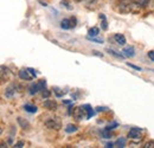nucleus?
I'll use <instances>...</instances> for the list:
<instances>
[{
	"label": "nucleus",
	"mask_w": 154,
	"mask_h": 148,
	"mask_svg": "<svg viewBox=\"0 0 154 148\" xmlns=\"http://www.w3.org/2000/svg\"><path fill=\"white\" fill-rule=\"evenodd\" d=\"M38 85H39V88H40V90H43V89L45 88V85H46V82H45L44 79H42V81L38 82Z\"/></svg>",
	"instance_id": "aec40b11"
},
{
	"label": "nucleus",
	"mask_w": 154,
	"mask_h": 148,
	"mask_svg": "<svg viewBox=\"0 0 154 148\" xmlns=\"http://www.w3.org/2000/svg\"><path fill=\"white\" fill-rule=\"evenodd\" d=\"M21 146H24V142L23 141H19L18 143H16V147H21Z\"/></svg>",
	"instance_id": "7c9ffc66"
},
{
	"label": "nucleus",
	"mask_w": 154,
	"mask_h": 148,
	"mask_svg": "<svg viewBox=\"0 0 154 148\" xmlns=\"http://www.w3.org/2000/svg\"><path fill=\"white\" fill-rule=\"evenodd\" d=\"M24 110L27 111V113H31V114H35V113H37V107L33 106V104H25Z\"/></svg>",
	"instance_id": "f8f14e48"
},
{
	"label": "nucleus",
	"mask_w": 154,
	"mask_h": 148,
	"mask_svg": "<svg viewBox=\"0 0 154 148\" xmlns=\"http://www.w3.org/2000/svg\"><path fill=\"white\" fill-rule=\"evenodd\" d=\"M16 93V87L14 85H10V87H7L6 88V90H5V96L6 97H12L13 95Z\"/></svg>",
	"instance_id": "1a4fd4ad"
},
{
	"label": "nucleus",
	"mask_w": 154,
	"mask_h": 148,
	"mask_svg": "<svg viewBox=\"0 0 154 148\" xmlns=\"http://www.w3.org/2000/svg\"><path fill=\"white\" fill-rule=\"evenodd\" d=\"M60 4H62V5H64L68 10H71V8H72L71 6H69V5H68V1H66V0H62V2H60Z\"/></svg>",
	"instance_id": "bb28decb"
},
{
	"label": "nucleus",
	"mask_w": 154,
	"mask_h": 148,
	"mask_svg": "<svg viewBox=\"0 0 154 148\" xmlns=\"http://www.w3.org/2000/svg\"><path fill=\"white\" fill-rule=\"evenodd\" d=\"M100 19L102 20V23H101V24H102V29H103V30H107V29H108V24H107V19H106V16L101 13V14H100Z\"/></svg>",
	"instance_id": "2eb2a0df"
},
{
	"label": "nucleus",
	"mask_w": 154,
	"mask_h": 148,
	"mask_svg": "<svg viewBox=\"0 0 154 148\" xmlns=\"http://www.w3.org/2000/svg\"><path fill=\"white\" fill-rule=\"evenodd\" d=\"M44 107L46 108V109H50V110H55V109H57V103L54 101V100H46L45 102H44Z\"/></svg>",
	"instance_id": "39448f33"
},
{
	"label": "nucleus",
	"mask_w": 154,
	"mask_h": 148,
	"mask_svg": "<svg viewBox=\"0 0 154 148\" xmlns=\"http://www.w3.org/2000/svg\"><path fill=\"white\" fill-rule=\"evenodd\" d=\"M45 126L49 128V129H59L60 128V122L58 121L56 117H50L45 121Z\"/></svg>",
	"instance_id": "f03ea898"
},
{
	"label": "nucleus",
	"mask_w": 154,
	"mask_h": 148,
	"mask_svg": "<svg viewBox=\"0 0 154 148\" xmlns=\"http://www.w3.org/2000/svg\"><path fill=\"white\" fill-rule=\"evenodd\" d=\"M49 96H50V91H49L48 89H45V88H44V89H43V97L48 98Z\"/></svg>",
	"instance_id": "b1692460"
},
{
	"label": "nucleus",
	"mask_w": 154,
	"mask_h": 148,
	"mask_svg": "<svg viewBox=\"0 0 154 148\" xmlns=\"http://www.w3.org/2000/svg\"><path fill=\"white\" fill-rule=\"evenodd\" d=\"M17 121H18V125H19L23 129H29L30 128V122L27 120H25L23 117H18Z\"/></svg>",
	"instance_id": "0eeeda50"
},
{
	"label": "nucleus",
	"mask_w": 154,
	"mask_h": 148,
	"mask_svg": "<svg viewBox=\"0 0 154 148\" xmlns=\"http://www.w3.org/2000/svg\"><path fill=\"white\" fill-rule=\"evenodd\" d=\"M115 145L119 146V147H125L126 146V139L125 137H120L119 140H116Z\"/></svg>",
	"instance_id": "f3484780"
},
{
	"label": "nucleus",
	"mask_w": 154,
	"mask_h": 148,
	"mask_svg": "<svg viewBox=\"0 0 154 148\" xmlns=\"http://www.w3.org/2000/svg\"><path fill=\"white\" fill-rule=\"evenodd\" d=\"M60 27H62L63 30H69V29L71 27V21H70V19H63V20L60 21Z\"/></svg>",
	"instance_id": "9d476101"
},
{
	"label": "nucleus",
	"mask_w": 154,
	"mask_h": 148,
	"mask_svg": "<svg viewBox=\"0 0 154 148\" xmlns=\"http://www.w3.org/2000/svg\"><path fill=\"white\" fill-rule=\"evenodd\" d=\"M132 2L137 5V6H145L148 2V0H132Z\"/></svg>",
	"instance_id": "a211bd4d"
},
{
	"label": "nucleus",
	"mask_w": 154,
	"mask_h": 148,
	"mask_svg": "<svg viewBox=\"0 0 154 148\" xmlns=\"http://www.w3.org/2000/svg\"><path fill=\"white\" fill-rule=\"evenodd\" d=\"M140 133H141L140 128H132L128 133V137L129 139H139V137H141Z\"/></svg>",
	"instance_id": "7ed1b4c3"
},
{
	"label": "nucleus",
	"mask_w": 154,
	"mask_h": 148,
	"mask_svg": "<svg viewBox=\"0 0 154 148\" xmlns=\"http://www.w3.org/2000/svg\"><path fill=\"white\" fill-rule=\"evenodd\" d=\"M84 108H85V110H87V119H91L93 116H94V114H95V110L91 108V106H89V104H84Z\"/></svg>",
	"instance_id": "9b49d317"
},
{
	"label": "nucleus",
	"mask_w": 154,
	"mask_h": 148,
	"mask_svg": "<svg viewBox=\"0 0 154 148\" xmlns=\"http://www.w3.org/2000/svg\"><path fill=\"white\" fill-rule=\"evenodd\" d=\"M108 54L112 56H114V57H116V58H120V59H123V57H125V55H121V54H116L114 50H108Z\"/></svg>",
	"instance_id": "6ab92c4d"
},
{
	"label": "nucleus",
	"mask_w": 154,
	"mask_h": 148,
	"mask_svg": "<svg viewBox=\"0 0 154 148\" xmlns=\"http://www.w3.org/2000/svg\"><path fill=\"white\" fill-rule=\"evenodd\" d=\"M88 39L91 40V42H95V43H103L102 39H98V38H95V37H89V36H88Z\"/></svg>",
	"instance_id": "412c9836"
},
{
	"label": "nucleus",
	"mask_w": 154,
	"mask_h": 148,
	"mask_svg": "<svg viewBox=\"0 0 154 148\" xmlns=\"http://www.w3.org/2000/svg\"><path fill=\"white\" fill-rule=\"evenodd\" d=\"M40 90V88H39L38 83H36V84H32L31 87H30V91L29 93L31 94V95H35V94H37Z\"/></svg>",
	"instance_id": "4468645a"
},
{
	"label": "nucleus",
	"mask_w": 154,
	"mask_h": 148,
	"mask_svg": "<svg viewBox=\"0 0 154 148\" xmlns=\"http://www.w3.org/2000/svg\"><path fill=\"white\" fill-rule=\"evenodd\" d=\"M113 145H114V143H112V142H109V143H107V147H113Z\"/></svg>",
	"instance_id": "72a5a7b5"
},
{
	"label": "nucleus",
	"mask_w": 154,
	"mask_h": 148,
	"mask_svg": "<svg viewBox=\"0 0 154 148\" xmlns=\"http://www.w3.org/2000/svg\"><path fill=\"white\" fill-rule=\"evenodd\" d=\"M127 65H128V66H131V68H133L134 70H139V71H141V68H140V66H137V65L131 64V63H127Z\"/></svg>",
	"instance_id": "393cba45"
},
{
	"label": "nucleus",
	"mask_w": 154,
	"mask_h": 148,
	"mask_svg": "<svg viewBox=\"0 0 154 148\" xmlns=\"http://www.w3.org/2000/svg\"><path fill=\"white\" fill-rule=\"evenodd\" d=\"M76 130H77V126H75V125H68L66 128H65V131L69 133V134L70 133H75Z\"/></svg>",
	"instance_id": "dca6fc26"
},
{
	"label": "nucleus",
	"mask_w": 154,
	"mask_h": 148,
	"mask_svg": "<svg viewBox=\"0 0 154 148\" xmlns=\"http://www.w3.org/2000/svg\"><path fill=\"white\" fill-rule=\"evenodd\" d=\"M106 109H107V108H104V107H97L96 111H104Z\"/></svg>",
	"instance_id": "c756f323"
},
{
	"label": "nucleus",
	"mask_w": 154,
	"mask_h": 148,
	"mask_svg": "<svg viewBox=\"0 0 154 148\" xmlns=\"http://www.w3.org/2000/svg\"><path fill=\"white\" fill-rule=\"evenodd\" d=\"M122 52H123L125 57H129V58H132V57H134L135 56V49L133 48V46H126V48L122 50Z\"/></svg>",
	"instance_id": "20e7f679"
},
{
	"label": "nucleus",
	"mask_w": 154,
	"mask_h": 148,
	"mask_svg": "<svg viewBox=\"0 0 154 148\" xmlns=\"http://www.w3.org/2000/svg\"><path fill=\"white\" fill-rule=\"evenodd\" d=\"M70 21H71V27H75V25H76V18L74 17V18L70 19Z\"/></svg>",
	"instance_id": "c85d7f7f"
},
{
	"label": "nucleus",
	"mask_w": 154,
	"mask_h": 148,
	"mask_svg": "<svg viewBox=\"0 0 154 148\" xmlns=\"http://www.w3.org/2000/svg\"><path fill=\"white\" fill-rule=\"evenodd\" d=\"M148 58L151 59V60H153L154 62V50H151V51H148Z\"/></svg>",
	"instance_id": "a878e982"
},
{
	"label": "nucleus",
	"mask_w": 154,
	"mask_h": 148,
	"mask_svg": "<svg viewBox=\"0 0 154 148\" xmlns=\"http://www.w3.org/2000/svg\"><path fill=\"white\" fill-rule=\"evenodd\" d=\"M98 33H100V29L98 27H91L89 30V32H88V36L89 37H96Z\"/></svg>",
	"instance_id": "ddd939ff"
},
{
	"label": "nucleus",
	"mask_w": 154,
	"mask_h": 148,
	"mask_svg": "<svg viewBox=\"0 0 154 148\" xmlns=\"http://www.w3.org/2000/svg\"><path fill=\"white\" fill-rule=\"evenodd\" d=\"M114 40H115L119 45H125L126 44V37L123 35H121V33L114 35Z\"/></svg>",
	"instance_id": "6e6552de"
},
{
	"label": "nucleus",
	"mask_w": 154,
	"mask_h": 148,
	"mask_svg": "<svg viewBox=\"0 0 154 148\" xmlns=\"http://www.w3.org/2000/svg\"><path fill=\"white\" fill-rule=\"evenodd\" d=\"M93 54H94V55H96V56H100V57H102V54H100V52H98V51H94V52H93Z\"/></svg>",
	"instance_id": "2f4dec72"
},
{
	"label": "nucleus",
	"mask_w": 154,
	"mask_h": 148,
	"mask_svg": "<svg viewBox=\"0 0 154 148\" xmlns=\"http://www.w3.org/2000/svg\"><path fill=\"white\" fill-rule=\"evenodd\" d=\"M72 115L76 120H82V119H87V110L84 108V106L82 107H78V108H75L74 111H72Z\"/></svg>",
	"instance_id": "f257e3e1"
},
{
	"label": "nucleus",
	"mask_w": 154,
	"mask_h": 148,
	"mask_svg": "<svg viewBox=\"0 0 154 148\" xmlns=\"http://www.w3.org/2000/svg\"><path fill=\"white\" fill-rule=\"evenodd\" d=\"M145 147H146V148H154V140L148 141V142L145 145Z\"/></svg>",
	"instance_id": "5701e85b"
},
{
	"label": "nucleus",
	"mask_w": 154,
	"mask_h": 148,
	"mask_svg": "<svg viewBox=\"0 0 154 148\" xmlns=\"http://www.w3.org/2000/svg\"><path fill=\"white\" fill-rule=\"evenodd\" d=\"M115 127H117V123H116V122H114L113 125H109V126H107V127H106V130H108V131H109V130H113L114 128H115Z\"/></svg>",
	"instance_id": "4be33fe9"
},
{
	"label": "nucleus",
	"mask_w": 154,
	"mask_h": 148,
	"mask_svg": "<svg viewBox=\"0 0 154 148\" xmlns=\"http://www.w3.org/2000/svg\"><path fill=\"white\" fill-rule=\"evenodd\" d=\"M27 70H29V71H30V74L32 75V76H33V77H36V76H37V72H36V70H35V69H32V68H29V69H27Z\"/></svg>",
	"instance_id": "cd10ccee"
},
{
	"label": "nucleus",
	"mask_w": 154,
	"mask_h": 148,
	"mask_svg": "<svg viewBox=\"0 0 154 148\" xmlns=\"http://www.w3.org/2000/svg\"><path fill=\"white\" fill-rule=\"evenodd\" d=\"M63 102H64L65 104H72V102H71V101H63Z\"/></svg>",
	"instance_id": "473e14b6"
},
{
	"label": "nucleus",
	"mask_w": 154,
	"mask_h": 148,
	"mask_svg": "<svg viewBox=\"0 0 154 148\" xmlns=\"http://www.w3.org/2000/svg\"><path fill=\"white\" fill-rule=\"evenodd\" d=\"M30 71L29 70H25V69H23V70H20L19 71V77L21 79H25V81H31L32 79V75L29 74Z\"/></svg>",
	"instance_id": "423d86ee"
}]
</instances>
